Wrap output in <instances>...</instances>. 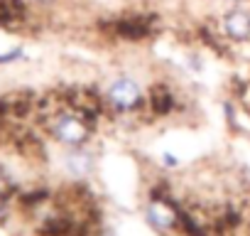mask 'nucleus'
<instances>
[{
    "label": "nucleus",
    "mask_w": 250,
    "mask_h": 236,
    "mask_svg": "<svg viewBox=\"0 0 250 236\" xmlns=\"http://www.w3.org/2000/svg\"><path fill=\"white\" fill-rule=\"evenodd\" d=\"M22 54H25V52H22V47H15V49H10V52H3V54H0V64H10V62H18Z\"/></svg>",
    "instance_id": "obj_6"
},
{
    "label": "nucleus",
    "mask_w": 250,
    "mask_h": 236,
    "mask_svg": "<svg viewBox=\"0 0 250 236\" xmlns=\"http://www.w3.org/2000/svg\"><path fill=\"white\" fill-rule=\"evenodd\" d=\"M5 192V180H3V175H0V194Z\"/></svg>",
    "instance_id": "obj_8"
},
{
    "label": "nucleus",
    "mask_w": 250,
    "mask_h": 236,
    "mask_svg": "<svg viewBox=\"0 0 250 236\" xmlns=\"http://www.w3.org/2000/svg\"><path fill=\"white\" fill-rule=\"evenodd\" d=\"M221 30L228 40L243 45V42H250V13L245 8H230L223 20H221Z\"/></svg>",
    "instance_id": "obj_3"
},
{
    "label": "nucleus",
    "mask_w": 250,
    "mask_h": 236,
    "mask_svg": "<svg viewBox=\"0 0 250 236\" xmlns=\"http://www.w3.org/2000/svg\"><path fill=\"white\" fill-rule=\"evenodd\" d=\"M162 160H165V165H167V167H177V165H179V160H177L172 153H162Z\"/></svg>",
    "instance_id": "obj_7"
},
{
    "label": "nucleus",
    "mask_w": 250,
    "mask_h": 236,
    "mask_svg": "<svg viewBox=\"0 0 250 236\" xmlns=\"http://www.w3.org/2000/svg\"><path fill=\"white\" fill-rule=\"evenodd\" d=\"M52 136H54L57 143H62L66 148H83V143L91 136V128L83 118L64 113L52 123Z\"/></svg>",
    "instance_id": "obj_2"
},
{
    "label": "nucleus",
    "mask_w": 250,
    "mask_h": 236,
    "mask_svg": "<svg viewBox=\"0 0 250 236\" xmlns=\"http://www.w3.org/2000/svg\"><path fill=\"white\" fill-rule=\"evenodd\" d=\"M145 216L157 231H169L179 224V212L167 199H152L145 209Z\"/></svg>",
    "instance_id": "obj_4"
},
{
    "label": "nucleus",
    "mask_w": 250,
    "mask_h": 236,
    "mask_svg": "<svg viewBox=\"0 0 250 236\" xmlns=\"http://www.w3.org/2000/svg\"><path fill=\"white\" fill-rule=\"evenodd\" d=\"M64 167L76 180L88 177L93 172V155L88 150H83V148H69L64 153Z\"/></svg>",
    "instance_id": "obj_5"
},
{
    "label": "nucleus",
    "mask_w": 250,
    "mask_h": 236,
    "mask_svg": "<svg viewBox=\"0 0 250 236\" xmlns=\"http://www.w3.org/2000/svg\"><path fill=\"white\" fill-rule=\"evenodd\" d=\"M105 96H108V103L120 113L135 111L143 103V86L133 76H118L108 84Z\"/></svg>",
    "instance_id": "obj_1"
},
{
    "label": "nucleus",
    "mask_w": 250,
    "mask_h": 236,
    "mask_svg": "<svg viewBox=\"0 0 250 236\" xmlns=\"http://www.w3.org/2000/svg\"><path fill=\"white\" fill-rule=\"evenodd\" d=\"M223 3H233V5H240L243 0H223Z\"/></svg>",
    "instance_id": "obj_9"
}]
</instances>
